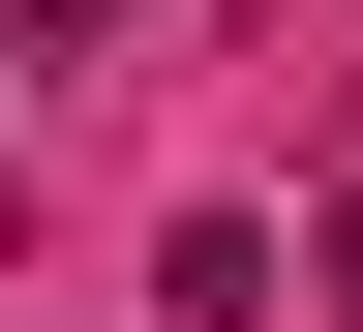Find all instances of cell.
Segmentation results:
<instances>
[{"label": "cell", "instance_id": "obj_1", "mask_svg": "<svg viewBox=\"0 0 363 332\" xmlns=\"http://www.w3.org/2000/svg\"><path fill=\"white\" fill-rule=\"evenodd\" d=\"M152 332H272V242H242V212H182V272H152Z\"/></svg>", "mask_w": 363, "mask_h": 332}, {"label": "cell", "instance_id": "obj_2", "mask_svg": "<svg viewBox=\"0 0 363 332\" xmlns=\"http://www.w3.org/2000/svg\"><path fill=\"white\" fill-rule=\"evenodd\" d=\"M0 61H30V91H61V61H121V0H0Z\"/></svg>", "mask_w": 363, "mask_h": 332}]
</instances>
